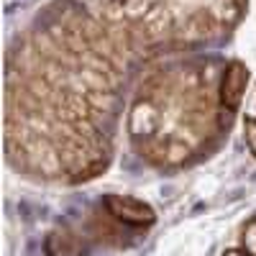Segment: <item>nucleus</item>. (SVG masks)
<instances>
[{"label": "nucleus", "mask_w": 256, "mask_h": 256, "mask_svg": "<svg viewBox=\"0 0 256 256\" xmlns=\"http://www.w3.org/2000/svg\"><path fill=\"white\" fill-rule=\"evenodd\" d=\"M164 113H166V108L162 102H156L152 98H136L131 110H128V136H131V141L136 146H141L146 141L156 138L159 134H164L162 131Z\"/></svg>", "instance_id": "1"}, {"label": "nucleus", "mask_w": 256, "mask_h": 256, "mask_svg": "<svg viewBox=\"0 0 256 256\" xmlns=\"http://www.w3.org/2000/svg\"><path fill=\"white\" fill-rule=\"evenodd\" d=\"M248 82H251L248 67H246L241 59H230L226 67H223V72H220L218 90H216L218 105H220L223 110L236 113L241 108V102L246 98V90H248Z\"/></svg>", "instance_id": "2"}, {"label": "nucleus", "mask_w": 256, "mask_h": 256, "mask_svg": "<svg viewBox=\"0 0 256 256\" xmlns=\"http://www.w3.org/2000/svg\"><path fill=\"white\" fill-rule=\"evenodd\" d=\"M108 210L123 223H131V226H144V223H152L154 220V210L148 208L146 202L136 200V198H126V195H108L105 200Z\"/></svg>", "instance_id": "3"}, {"label": "nucleus", "mask_w": 256, "mask_h": 256, "mask_svg": "<svg viewBox=\"0 0 256 256\" xmlns=\"http://www.w3.org/2000/svg\"><path fill=\"white\" fill-rule=\"evenodd\" d=\"M218 31H228L238 24L246 13V0H210L205 6Z\"/></svg>", "instance_id": "4"}, {"label": "nucleus", "mask_w": 256, "mask_h": 256, "mask_svg": "<svg viewBox=\"0 0 256 256\" xmlns=\"http://www.w3.org/2000/svg\"><path fill=\"white\" fill-rule=\"evenodd\" d=\"M244 138H246L248 152L256 156V116H246L244 118Z\"/></svg>", "instance_id": "5"}, {"label": "nucleus", "mask_w": 256, "mask_h": 256, "mask_svg": "<svg viewBox=\"0 0 256 256\" xmlns=\"http://www.w3.org/2000/svg\"><path fill=\"white\" fill-rule=\"evenodd\" d=\"M244 244H246L248 254L256 256V218H254V220L246 226V230H244Z\"/></svg>", "instance_id": "6"}, {"label": "nucleus", "mask_w": 256, "mask_h": 256, "mask_svg": "<svg viewBox=\"0 0 256 256\" xmlns=\"http://www.w3.org/2000/svg\"><path fill=\"white\" fill-rule=\"evenodd\" d=\"M113 3H118L126 13H128V8H131V3H134V0H113Z\"/></svg>", "instance_id": "7"}, {"label": "nucleus", "mask_w": 256, "mask_h": 256, "mask_svg": "<svg viewBox=\"0 0 256 256\" xmlns=\"http://www.w3.org/2000/svg\"><path fill=\"white\" fill-rule=\"evenodd\" d=\"M226 256H244V254H238V251H228Z\"/></svg>", "instance_id": "8"}]
</instances>
